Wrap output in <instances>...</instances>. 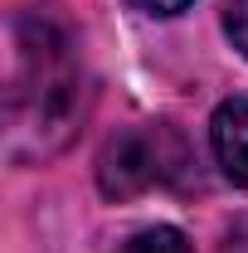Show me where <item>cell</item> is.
Returning <instances> with one entry per match:
<instances>
[{
	"mask_svg": "<svg viewBox=\"0 0 248 253\" xmlns=\"http://www.w3.org/2000/svg\"><path fill=\"white\" fill-rule=\"evenodd\" d=\"M78 59L54 25L20 20L15 25V63L5 88V146L15 161L49 156L63 146L78 117Z\"/></svg>",
	"mask_w": 248,
	"mask_h": 253,
	"instance_id": "cell-1",
	"label": "cell"
},
{
	"mask_svg": "<svg viewBox=\"0 0 248 253\" xmlns=\"http://www.w3.org/2000/svg\"><path fill=\"white\" fill-rule=\"evenodd\" d=\"M170 156H180V141L170 126H131L122 136H112L97 156V185L112 200L141 195V190L161 185L175 166H165Z\"/></svg>",
	"mask_w": 248,
	"mask_h": 253,
	"instance_id": "cell-2",
	"label": "cell"
},
{
	"mask_svg": "<svg viewBox=\"0 0 248 253\" xmlns=\"http://www.w3.org/2000/svg\"><path fill=\"white\" fill-rule=\"evenodd\" d=\"M209 146H214L219 170L239 190H248V93L229 97L214 112V122H209Z\"/></svg>",
	"mask_w": 248,
	"mask_h": 253,
	"instance_id": "cell-3",
	"label": "cell"
},
{
	"mask_svg": "<svg viewBox=\"0 0 248 253\" xmlns=\"http://www.w3.org/2000/svg\"><path fill=\"white\" fill-rule=\"evenodd\" d=\"M117 253H195V249H190V239L180 229H165L161 224V229H141L136 239H126Z\"/></svg>",
	"mask_w": 248,
	"mask_h": 253,
	"instance_id": "cell-4",
	"label": "cell"
},
{
	"mask_svg": "<svg viewBox=\"0 0 248 253\" xmlns=\"http://www.w3.org/2000/svg\"><path fill=\"white\" fill-rule=\"evenodd\" d=\"M224 30L234 39V49L248 59V0H224Z\"/></svg>",
	"mask_w": 248,
	"mask_h": 253,
	"instance_id": "cell-5",
	"label": "cell"
},
{
	"mask_svg": "<svg viewBox=\"0 0 248 253\" xmlns=\"http://www.w3.org/2000/svg\"><path fill=\"white\" fill-rule=\"evenodd\" d=\"M136 10H146V15H180L190 0H131Z\"/></svg>",
	"mask_w": 248,
	"mask_h": 253,
	"instance_id": "cell-6",
	"label": "cell"
}]
</instances>
